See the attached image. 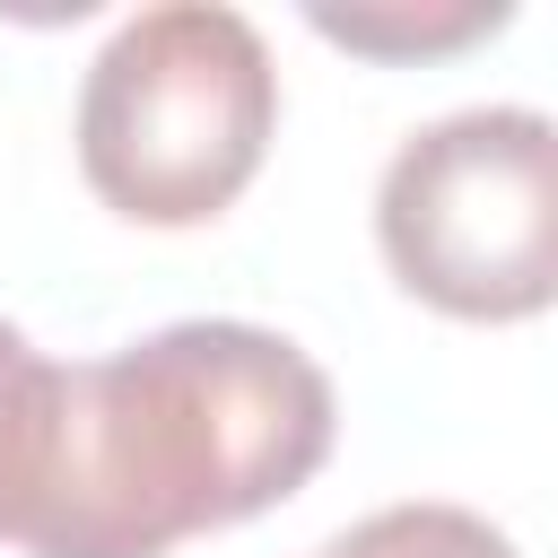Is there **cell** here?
Wrapping results in <instances>:
<instances>
[{
	"instance_id": "cell-1",
	"label": "cell",
	"mask_w": 558,
	"mask_h": 558,
	"mask_svg": "<svg viewBox=\"0 0 558 558\" xmlns=\"http://www.w3.org/2000/svg\"><path fill=\"white\" fill-rule=\"evenodd\" d=\"M331 375L262 323H166L52 366L9 532L26 558H166L296 497L331 453Z\"/></svg>"
},
{
	"instance_id": "cell-2",
	"label": "cell",
	"mask_w": 558,
	"mask_h": 558,
	"mask_svg": "<svg viewBox=\"0 0 558 558\" xmlns=\"http://www.w3.org/2000/svg\"><path fill=\"white\" fill-rule=\"evenodd\" d=\"M279 131V70L244 9L166 0L105 35L78 87V174L140 227L218 218Z\"/></svg>"
},
{
	"instance_id": "cell-3",
	"label": "cell",
	"mask_w": 558,
	"mask_h": 558,
	"mask_svg": "<svg viewBox=\"0 0 558 558\" xmlns=\"http://www.w3.org/2000/svg\"><path fill=\"white\" fill-rule=\"evenodd\" d=\"M375 235L410 296L462 323H523L558 296V131L532 105H471L410 131L375 183Z\"/></svg>"
},
{
	"instance_id": "cell-4",
	"label": "cell",
	"mask_w": 558,
	"mask_h": 558,
	"mask_svg": "<svg viewBox=\"0 0 558 558\" xmlns=\"http://www.w3.org/2000/svg\"><path fill=\"white\" fill-rule=\"evenodd\" d=\"M514 9L506 0H445V9H410V0H375V9H331L314 0V35L375 52V61H410V52H453L471 35H497Z\"/></svg>"
},
{
	"instance_id": "cell-5",
	"label": "cell",
	"mask_w": 558,
	"mask_h": 558,
	"mask_svg": "<svg viewBox=\"0 0 558 558\" xmlns=\"http://www.w3.org/2000/svg\"><path fill=\"white\" fill-rule=\"evenodd\" d=\"M314 558H514V541L488 514H471V506L410 497V506H384V514L331 532Z\"/></svg>"
},
{
	"instance_id": "cell-6",
	"label": "cell",
	"mask_w": 558,
	"mask_h": 558,
	"mask_svg": "<svg viewBox=\"0 0 558 558\" xmlns=\"http://www.w3.org/2000/svg\"><path fill=\"white\" fill-rule=\"evenodd\" d=\"M44 392H52V357L0 323V532H9V506H17V480L35 462V427H44Z\"/></svg>"
}]
</instances>
